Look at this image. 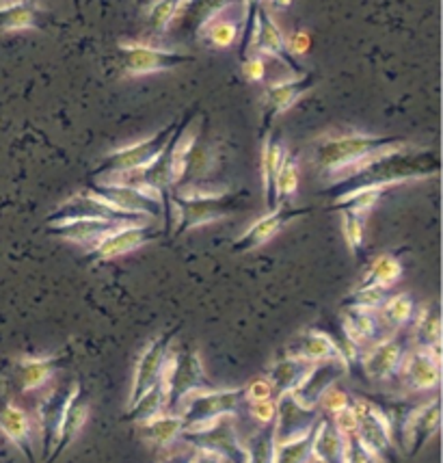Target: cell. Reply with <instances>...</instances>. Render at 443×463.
Instances as JSON below:
<instances>
[{
	"instance_id": "6da1fadb",
	"label": "cell",
	"mask_w": 443,
	"mask_h": 463,
	"mask_svg": "<svg viewBox=\"0 0 443 463\" xmlns=\"http://www.w3.org/2000/svg\"><path fill=\"white\" fill-rule=\"evenodd\" d=\"M439 174V156L433 150L415 147L413 143L401 150H391L357 165L351 172L331 180L325 195L331 200L344 197L359 189H390L404 182L435 178Z\"/></svg>"
},
{
	"instance_id": "7a4b0ae2",
	"label": "cell",
	"mask_w": 443,
	"mask_h": 463,
	"mask_svg": "<svg viewBox=\"0 0 443 463\" xmlns=\"http://www.w3.org/2000/svg\"><path fill=\"white\" fill-rule=\"evenodd\" d=\"M411 146L402 137H372V135H340L326 137L316 146L314 163L326 178L335 180L379 154L401 150Z\"/></svg>"
},
{
	"instance_id": "3957f363",
	"label": "cell",
	"mask_w": 443,
	"mask_h": 463,
	"mask_svg": "<svg viewBox=\"0 0 443 463\" xmlns=\"http://www.w3.org/2000/svg\"><path fill=\"white\" fill-rule=\"evenodd\" d=\"M245 193H193V195H174L169 193L167 202L175 211L174 236L202 228V225L221 222L245 206Z\"/></svg>"
},
{
	"instance_id": "277c9868",
	"label": "cell",
	"mask_w": 443,
	"mask_h": 463,
	"mask_svg": "<svg viewBox=\"0 0 443 463\" xmlns=\"http://www.w3.org/2000/svg\"><path fill=\"white\" fill-rule=\"evenodd\" d=\"M165 396H167V411L175 413L182 401L197 390H214L217 385L208 379L203 371L202 357L195 349H184L175 355H167L163 374H160Z\"/></svg>"
},
{
	"instance_id": "5b68a950",
	"label": "cell",
	"mask_w": 443,
	"mask_h": 463,
	"mask_svg": "<svg viewBox=\"0 0 443 463\" xmlns=\"http://www.w3.org/2000/svg\"><path fill=\"white\" fill-rule=\"evenodd\" d=\"M242 403H245V388L197 390L182 401L175 413L184 424L182 431H193V429L206 427L221 416H236Z\"/></svg>"
},
{
	"instance_id": "8992f818",
	"label": "cell",
	"mask_w": 443,
	"mask_h": 463,
	"mask_svg": "<svg viewBox=\"0 0 443 463\" xmlns=\"http://www.w3.org/2000/svg\"><path fill=\"white\" fill-rule=\"evenodd\" d=\"M177 121H171L169 126L160 128L156 135L147 137V139L108 152L107 156L98 163V167L93 169V178H102V175L108 174L138 172V169H146L147 165L156 161L158 154L165 150V146H167L171 135H174V130L177 128Z\"/></svg>"
},
{
	"instance_id": "52a82bcc",
	"label": "cell",
	"mask_w": 443,
	"mask_h": 463,
	"mask_svg": "<svg viewBox=\"0 0 443 463\" xmlns=\"http://www.w3.org/2000/svg\"><path fill=\"white\" fill-rule=\"evenodd\" d=\"M180 439H184L195 450H206V453L219 455L223 461L249 463L247 446L238 438L234 416H221L202 429L182 431Z\"/></svg>"
},
{
	"instance_id": "ba28073f",
	"label": "cell",
	"mask_w": 443,
	"mask_h": 463,
	"mask_svg": "<svg viewBox=\"0 0 443 463\" xmlns=\"http://www.w3.org/2000/svg\"><path fill=\"white\" fill-rule=\"evenodd\" d=\"M119 61L121 68L130 76H146L156 74V71L175 70L180 65L193 63L195 57L184 51H167V48L149 46V43L132 42V43H119Z\"/></svg>"
},
{
	"instance_id": "9c48e42d",
	"label": "cell",
	"mask_w": 443,
	"mask_h": 463,
	"mask_svg": "<svg viewBox=\"0 0 443 463\" xmlns=\"http://www.w3.org/2000/svg\"><path fill=\"white\" fill-rule=\"evenodd\" d=\"M74 219H104V222H119V223L152 222V219L121 213L118 208L110 206V203L99 200V197L93 195V193H89L87 189L82 193H76V195H71L70 200L61 203L57 211L50 213L46 217V223L54 225V223L74 222Z\"/></svg>"
},
{
	"instance_id": "30bf717a",
	"label": "cell",
	"mask_w": 443,
	"mask_h": 463,
	"mask_svg": "<svg viewBox=\"0 0 443 463\" xmlns=\"http://www.w3.org/2000/svg\"><path fill=\"white\" fill-rule=\"evenodd\" d=\"M411 349V335L404 334L402 329L391 332L379 343H374L362 355V368L368 374L370 382H387L391 374L401 371L404 357Z\"/></svg>"
},
{
	"instance_id": "8fae6325",
	"label": "cell",
	"mask_w": 443,
	"mask_h": 463,
	"mask_svg": "<svg viewBox=\"0 0 443 463\" xmlns=\"http://www.w3.org/2000/svg\"><path fill=\"white\" fill-rule=\"evenodd\" d=\"M351 407L357 416V439L376 461H383L391 450V422L370 401L351 399Z\"/></svg>"
},
{
	"instance_id": "7c38bea8",
	"label": "cell",
	"mask_w": 443,
	"mask_h": 463,
	"mask_svg": "<svg viewBox=\"0 0 443 463\" xmlns=\"http://www.w3.org/2000/svg\"><path fill=\"white\" fill-rule=\"evenodd\" d=\"M89 193L110 203L113 208H118L121 213L137 214V217L146 219H158L165 214V203L154 200L152 195H147L143 189H135V186H124V184H108V182H91L87 186Z\"/></svg>"
},
{
	"instance_id": "4fadbf2b",
	"label": "cell",
	"mask_w": 443,
	"mask_h": 463,
	"mask_svg": "<svg viewBox=\"0 0 443 463\" xmlns=\"http://www.w3.org/2000/svg\"><path fill=\"white\" fill-rule=\"evenodd\" d=\"M158 236H160V230L149 222L121 225V228L110 232L107 239L99 241L93 250H89L87 258L89 260H96V262L115 260V258L126 256V253L135 251V250H138V247L156 241Z\"/></svg>"
},
{
	"instance_id": "5bb4252c",
	"label": "cell",
	"mask_w": 443,
	"mask_h": 463,
	"mask_svg": "<svg viewBox=\"0 0 443 463\" xmlns=\"http://www.w3.org/2000/svg\"><path fill=\"white\" fill-rule=\"evenodd\" d=\"M175 334H177V327L160 334L158 338H154L152 343L146 346L143 355L138 357L135 379H132V392L128 399V407L135 405L143 394L149 392V390L160 382V374H163L165 362H167V355H169L171 340L175 338Z\"/></svg>"
},
{
	"instance_id": "9a60e30c",
	"label": "cell",
	"mask_w": 443,
	"mask_h": 463,
	"mask_svg": "<svg viewBox=\"0 0 443 463\" xmlns=\"http://www.w3.org/2000/svg\"><path fill=\"white\" fill-rule=\"evenodd\" d=\"M398 373L404 385L415 392H435L441 383V346L433 349L411 346Z\"/></svg>"
},
{
	"instance_id": "2e32d148",
	"label": "cell",
	"mask_w": 443,
	"mask_h": 463,
	"mask_svg": "<svg viewBox=\"0 0 443 463\" xmlns=\"http://www.w3.org/2000/svg\"><path fill=\"white\" fill-rule=\"evenodd\" d=\"M303 214H309V208H295L290 206V203H279L273 211L266 213L264 217H259L256 223L249 225V228L238 236L231 250L236 253H249L258 250L264 242H269L273 236L279 234L287 223L303 217Z\"/></svg>"
},
{
	"instance_id": "e0dca14e",
	"label": "cell",
	"mask_w": 443,
	"mask_h": 463,
	"mask_svg": "<svg viewBox=\"0 0 443 463\" xmlns=\"http://www.w3.org/2000/svg\"><path fill=\"white\" fill-rule=\"evenodd\" d=\"M234 3L238 0H180L167 33H177V35L184 33V35H193L199 40L202 31L210 22L223 15V11L230 9Z\"/></svg>"
},
{
	"instance_id": "ac0fdd59",
	"label": "cell",
	"mask_w": 443,
	"mask_h": 463,
	"mask_svg": "<svg viewBox=\"0 0 443 463\" xmlns=\"http://www.w3.org/2000/svg\"><path fill=\"white\" fill-rule=\"evenodd\" d=\"M275 435L277 444L292 442V439L303 438L307 431H312L314 424L318 422L320 413L312 407H303L292 394H281L275 399Z\"/></svg>"
},
{
	"instance_id": "d6986e66",
	"label": "cell",
	"mask_w": 443,
	"mask_h": 463,
	"mask_svg": "<svg viewBox=\"0 0 443 463\" xmlns=\"http://www.w3.org/2000/svg\"><path fill=\"white\" fill-rule=\"evenodd\" d=\"M79 390H80L79 382L63 383L59 385V388H54L52 392L42 401L40 413H37V416H40V438H42V446L46 457H50V453H52L61 422H63L65 411H68L71 399H74Z\"/></svg>"
},
{
	"instance_id": "ffe728a7",
	"label": "cell",
	"mask_w": 443,
	"mask_h": 463,
	"mask_svg": "<svg viewBox=\"0 0 443 463\" xmlns=\"http://www.w3.org/2000/svg\"><path fill=\"white\" fill-rule=\"evenodd\" d=\"M314 82H316L314 71H301V74H295L292 79H284L266 87L264 98H262L266 128H269V124H273L277 115L286 113L287 109L295 107V104L301 100L309 90H312Z\"/></svg>"
},
{
	"instance_id": "44dd1931",
	"label": "cell",
	"mask_w": 443,
	"mask_h": 463,
	"mask_svg": "<svg viewBox=\"0 0 443 463\" xmlns=\"http://www.w3.org/2000/svg\"><path fill=\"white\" fill-rule=\"evenodd\" d=\"M251 51H256L259 57H273L277 61H281V63L287 65L295 74H301L303 71V68L297 63L295 57L287 52L284 31L277 26L273 15L269 14V9H266L264 5L256 14V33H253Z\"/></svg>"
},
{
	"instance_id": "7402d4cb",
	"label": "cell",
	"mask_w": 443,
	"mask_h": 463,
	"mask_svg": "<svg viewBox=\"0 0 443 463\" xmlns=\"http://www.w3.org/2000/svg\"><path fill=\"white\" fill-rule=\"evenodd\" d=\"M342 374H348L346 366L342 362L337 360L318 362L314 364V368L309 371L307 377L303 379L295 392L290 394L295 396L303 407H312V410H316L320 403V399H323V394L331 388V385L337 383V379H340Z\"/></svg>"
},
{
	"instance_id": "603a6c76",
	"label": "cell",
	"mask_w": 443,
	"mask_h": 463,
	"mask_svg": "<svg viewBox=\"0 0 443 463\" xmlns=\"http://www.w3.org/2000/svg\"><path fill=\"white\" fill-rule=\"evenodd\" d=\"M286 355L301 357V360L312 362V364H318L325 360H337L344 364L346 371L351 373V364H348L344 353H342L340 345H337L331 335L318 332V329H309V332L301 334L298 338L292 340V343L286 346Z\"/></svg>"
},
{
	"instance_id": "cb8c5ba5",
	"label": "cell",
	"mask_w": 443,
	"mask_h": 463,
	"mask_svg": "<svg viewBox=\"0 0 443 463\" xmlns=\"http://www.w3.org/2000/svg\"><path fill=\"white\" fill-rule=\"evenodd\" d=\"M121 225H128V223L104 222V219H74V222L48 225V234L59 236V239L68 242H74V245L87 247L89 251L93 250L99 241L107 239L110 232L121 228Z\"/></svg>"
},
{
	"instance_id": "d4e9b609",
	"label": "cell",
	"mask_w": 443,
	"mask_h": 463,
	"mask_svg": "<svg viewBox=\"0 0 443 463\" xmlns=\"http://www.w3.org/2000/svg\"><path fill=\"white\" fill-rule=\"evenodd\" d=\"M441 427V405L439 399L430 401V403L419 405L418 410L409 413L407 422H404V439H407L409 453H418L426 444L430 442V438L439 431Z\"/></svg>"
},
{
	"instance_id": "484cf974",
	"label": "cell",
	"mask_w": 443,
	"mask_h": 463,
	"mask_svg": "<svg viewBox=\"0 0 443 463\" xmlns=\"http://www.w3.org/2000/svg\"><path fill=\"white\" fill-rule=\"evenodd\" d=\"M342 329H344L346 343L353 345L354 349H363V346H372L385 338L381 329H385L379 321V314L368 310H354V307H346L344 317H342ZM390 335V334H387Z\"/></svg>"
},
{
	"instance_id": "4316f807",
	"label": "cell",
	"mask_w": 443,
	"mask_h": 463,
	"mask_svg": "<svg viewBox=\"0 0 443 463\" xmlns=\"http://www.w3.org/2000/svg\"><path fill=\"white\" fill-rule=\"evenodd\" d=\"M312 461L316 463H346V439L337 433L329 416H320L314 427Z\"/></svg>"
},
{
	"instance_id": "83f0119b",
	"label": "cell",
	"mask_w": 443,
	"mask_h": 463,
	"mask_svg": "<svg viewBox=\"0 0 443 463\" xmlns=\"http://www.w3.org/2000/svg\"><path fill=\"white\" fill-rule=\"evenodd\" d=\"M87 420H89V401L80 388L79 392H76L74 399H71L68 411H65V418H63V422H61V429L57 435V442H54V449H52V453H50L46 463H52L57 457H61L63 450L70 449V444L76 442V438L80 435L82 427H85Z\"/></svg>"
},
{
	"instance_id": "f1b7e54d",
	"label": "cell",
	"mask_w": 443,
	"mask_h": 463,
	"mask_svg": "<svg viewBox=\"0 0 443 463\" xmlns=\"http://www.w3.org/2000/svg\"><path fill=\"white\" fill-rule=\"evenodd\" d=\"M287 156L286 143L273 132H266L264 146H262V189H264V202L266 206L277 208L275 203V180L279 174L281 165H284Z\"/></svg>"
},
{
	"instance_id": "f546056e",
	"label": "cell",
	"mask_w": 443,
	"mask_h": 463,
	"mask_svg": "<svg viewBox=\"0 0 443 463\" xmlns=\"http://www.w3.org/2000/svg\"><path fill=\"white\" fill-rule=\"evenodd\" d=\"M312 368L314 364L301 360V357H292V355L279 357V360L270 366L269 374H266V379H269L275 390V399L281 394L295 392L298 383L307 377Z\"/></svg>"
},
{
	"instance_id": "4dcf8cb0",
	"label": "cell",
	"mask_w": 443,
	"mask_h": 463,
	"mask_svg": "<svg viewBox=\"0 0 443 463\" xmlns=\"http://www.w3.org/2000/svg\"><path fill=\"white\" fill-rule=\"evenodd\" d=\"M0 431L15 449H20L29 459H33V427L29 416L18 405L9 403L0 411Z\"/></svg>"
},
{
	"instance_id": "1f68e13d",
	"label": "cell",
	"mask_w": 443,
	"mask_h": 463,
	"mask_svg": "<svg viewBox=\"0 0 443 463\" xmlns=\"http://www.w3.org/2000/svg\"><path fill=\"white\" fill-rule=\"evenodd\" d=\"M63 366V357H22L18 362V383L22 392L42 388Z\"/></svg>"
},
{
	"instance_id": "d6a6232c",
	"label": "cell",
	"mask_w": 443,
	"mask_h": 463,
	"mask_svg": "<svg viewBox=\"0 0 443 463\" xmlns=\"http://www.w3.org/2000/svg\"><path fill=\"white\" fill-rule=\"evenodd\" d=\"M182 429H184V424H182V418L177 416V413H160V416L152 418V420H146V422H138V433H141V438L146 439V442L158 446V449H167L175 442L177 438H180Z\"/></svg>"
},
{
	"instance_id": "836d02e7",
	"label": "cell",
	"mask_w": 443,
	"mask_h": 463,
	"mask_svg": "<svg viewBox=\"0 0 443 463\" xmlns=\"http://www.w3.org/2000/svg\"><path fill=\"white\" fill-rule=\"evenodd\" d=\"M376 314H379V321L387 332H398V329H404L413 321L415 301L411 295H407V292H401V295L394 297L390 295Z\"/></svg>"
},
{
	"instance_id": "e575fe53",
	"label": "cell",
	"mask_w": 443,
	"mask_h": 463,
	"mask_svg": "<svg viewBox=\"0 0 443 463\" xmlns=\"http://www.w3.org/2000/svg\"><path fill=\"white\" fill-rule=\"evenodd\" d=\"M411 346L418 349H433L441 346V314L437 306H426L418 314L411 332Z\"/></svg>"
},
{
	"instance_id": "d590c367",
	"label": "cell",
	"mask_w": 443,
	"mask_h": 463,
	"mask_svg": "<svg viewBox=\"0 0 443 463\" xmlns=\"http://www.w3.org/2000/svg\"><path fill=\"white\" fill-rule=\"evenodd\" d=\"M37 26V7L29 0H14L0 5V33L29 31Z\"/></svg>"
},
{
	"instance_id": "8d00e7d4",
	"label": "cell",
	"mask_w": 443,
	"mask_h": 463,
	"mask_svg": "<svg viewBox=\"0 0 443 463\" xmlns=\"http://www.w3.org/2000/svg\"><path fill=\"white\" fill-rule=\"evenodd\" d=\"M402 273V262L396 256H391V253H383V256L374 258V262L370 264V269L362 279V286H381V288L390 290L396 282H401Z\"/></svg>"
},
{
	"instance_id": "74e56055",
	"label": "cell",
	"mask_w": 443,
	"mask_h": 463,
	"mask_svg": "<svg viewBox=\"0 0 443 463\" xmlns=\"http://www.w3.org/2000/svg\"><path fill=\"white\" fill-rule=\"evenodd\" d=\"M165 410H167V396H165L163 385H160V382H158L152 390H149V392L143 394L135 405L128 407L126 418L138 424V422L152 420V418L165 413Z\"/></svg>"
},
{
	"instance_id": "f35d334b",
	"label": "cell",
	"mask_w": 443,
	"mask_h": 463,
	"mask_svg": "<svg viewBox=\"0 0 443 463\" xmlns=\"http://www.w3.org/2000/svg\"><path fill=\"white\" fill-rule=\"evenodd\" d=\"M298 180H301V172H298V161L297 156H292L287 152L284 165H281L279 174L275 180V203H287L298 191Z\"/></svg>"
},
{
	"instance_id": "ab89813d",
	"label": "cell",
	"mask_w": 443,
	"mask_h": 463,
	"mask_svg": "<svg viewBox=\"0 0 443 463\" xmlns=\"http://www.w3.org/2000/svg\"><path fill=\"white\" fill-rule=\"evenodd\" d=\"M390 290L381 288V286H362L359 284L351 295L342 299V307H354V310H368V312H379V307L383 306Z\"/></svg>"
},
{
	"instance_id": "60d3db41",
	"label": "cell",
	"mask_w": 443,
	"mask_h": 463,
	"mask_svg": "<svg viewBox=\"0 0 443 463\" xmlns=\"http://www.w3.org/2000/svg\"><path fill=\"white\" fill-rule=\"evenodd\" d=\"M385 189H359L348 193L344 197H337V200L331 202V208L335 211H348L363 217L365 213H370L374 208V203L383 197Z\"/></svg>"
},
{
	"instance_id": "b9f144b4",
	"label": "cell",
	"mask_w": 443,
	"mask_h": 463,
	"mask_svg": "<svg viewBox=\"0 0 443 463\" xmlns=\"http://www.w3.org/2000/svg\"><path fill=\"white\" fill-rule=\"evenodd\" d=\"M277 450V435L275 422L264 424L259 431L253 435L251 442L247 446L249 463H273Z\"/></svg>"
},
{
	"instance_id": "7bdbcfd3",
	"label": "cell",
	"mask_w": 443,
	"mask_h": 463,
	"mask_svg": "<svg viewBox=\"0 0 443 463\" xmlns=\"http://www.w3.org/2000/svg\"><path fill=\"white\" fill-rule=\"evenodd\" d=\"M312 442H314V429L303 435V438L292 439V442L277 444L273 463H309L312 461Z\"/></svg>"
},
{
	"instance_id": "ee69618b",
	"label": "cell",
	"mask_w": 443,
	"mask_h": 463,
	"mask_svg": "<svg viewBox=\"0 0 443 463\" xmlns=\"http://www.w3.org/2000/svg\"><path fill=\"white\" fill-rule=\"evenodd\" d=\"M199 40H206L212 48H231L238 40V24L234 20L219 18L212 20L206 29L202 31Z\"/></svg>"
},
{
	"instance_id": "f6af8a7d",
	"label": "cell",
	"mask_w": 443,
	"mask_h": 463,
	"mask_svg": "<svg viewBox=\"0 0 443 463\" xmlns=\"http://www.w3.org/2000/svg\"><path fill=\"white\" fill-rule=\"evenodd\" d=\"M177 3L180 0H154L152 7L147 11V29L156 35L169 31L171 22H174Z\"/></svg>"
},
{
	"instance_id": "bcb514c9",
	"label": "cell",
	"mask_w": 443,
	"mask_h": 463,
	"mask_svg": "<svg viewBox=\"0 0 443 463\" xmlns=\"http://www.w3.org/2000/svg\"><path fill=\"white\" fill-rule=\"evenodd\" d=\"M342 213V234H344V241L348 250L357 253L363 245V217L359 214L340 211Z\"/></svg>"
},
{
	"instance_id": "7dc6e473",
	"label": "cell",
	"mask_w": 443,
	"mask_h": 463,
	"mask_svg": "<svg viewBox=\"0 0 443 463\" xmlns=\"http://www.w3.org/2000/svg\"><path fill=\"white\" fill-rule=\"evenodd\" d=\"M318 405H323L326 416H334V413L346 410V407L351 405V396H348L346 390L337 388V385H331V388L323 394V399H320Z\"/></svg>"
},
{
	"instance_id": "c3c4849f",
	"label": "cell",
	"mask_w": 443,
	"mask_h": 463,
	"mask_svg": "<svg viewBox=\"0 0 443 463\" xmlns=\"http://www.w3.org/2000/svg\"><path fill=\"white\" fill-rule=\"evenodd\" d=\"M329 418H331V422H334V427L337 429V433H340L342 438H353V435H357V416H354L351 405H348L346 410L337 411Z\"/></svg>"
},
{
	"instance_id": "681fc988",
	"label": "cell",
	"mask_w": 443,
	"mask_h": 463,
	"mask_svg": "<svg viewBox=\"0 0 443 463\" xmlns=\"http://www.w3.org/2000/svg\"><path fill=\"white\" fill-rule=\"evenodd\" d=\"M266 399H275L273 385H270V382L266 377H258L249 385H245V401H249V403H256V401H266Z\"/></svg>"
},
{
	"instance_id": "f907efd6",
	"label": "cell",
	"mask_w": 443,
	"mask_h": 463,
	"mask_svg": "<svg viewBox=\"0 0 443 463\" xmlns=\"http://www.w3.org/2000/svg\"><path fill=\"white\" fill-rule=\"evenodd\" d=\"M251 418L256 422H259L264 427V424H270L275 422V413H277V403L275 399H266V401H256V403H251Z\"/></svg>"
},
{
	"instance_id": "816d5d0a",
	"label": "cell",
	"mask_w": 443,
	"mask_h": 463,
	"mask_svg": "<svg viewBox=\"0 0 443 463\" xmlns=\"http://www.w3.org/2000/svg\"><path fill=\"white\" fill-rule=\"evenodd\" d=\"M346 439V463H376L372 455L368 453V449L359 442L357 435L353 438H344Z\"/></svg>"
},
{
	"instance_id": "f5cc1de1",
	"label": "cell",
	"mask_w": 443,
	"mask_h": 463,
	"mask_svg": "<svg viewBox=\"0 0 443 463\" xmlns=\"http://www.w3.org/2000/svg\"><path fill=\"white\" fill-rule=\"evenodd\" d=\"M242 74H245V79L249 82H262L266 76L264 59L259 57V54H249L245 63H242Z\"/></svg>"
},
{
	"instance_id": "db71d44e",
	"label": "cell",
	"mask_w": 443,
	"mask_h": 463,
	"mask_svg": "<svg viewBox=\"0 0 443 463\" xmlns=\"http://www.w3.org/2000/svg\"><path fill=\"white\" fill-rule=\"evenodd\" d=\"M286 46L292 57H303V54H307L309 48H312V37H309L307 31H295L286 40Z\"/></svg>"
},
{
	"instance_id": "11a10c76",
	"label": "cell",
	"mask_w": 443,
	"mask_h": 463,
	"mask_svg": "<svg viewBox=\"0 0 443 463\" xmlns=\"http://www.w3.org/2000/svg\"><path fill=\"white\" fill-rule=\"evenodd\" d=\"M191 463H225V461L214 453H206V450H195V457H193Z\"/></svg>"
},
{
	"instance_id": "9f6ffc18",
	"label": "cell",
	"mask_w": 443,
	"mask_h": 463,
	"mask_svg": "<svg viewBox=\"0 0 443 463\" xmlns=\"http://www.w3.org/2000/svg\"><path fill=\"white\" fill-rule=\"evenodd\" d=\"M193 457H195V453H188V450H180V453L167 455L160 463H191Z\"/></svg>"
},
{
	"instance_id": "6f0895ef",
	"label": "cell",
	"mask_w": 443,
	"mask_h": 463,
	"mask_svg": "<svg viewBox=\"0 0 443 463\" xmlns=\"http://www.w3.org/2000/svg\"><path fill=\"white\" fill-rule=\"evenodd\" d=\"M269 3L273 5V7L286 9V7H290V5H292V0H269Z\"/></svg>"
},
{
	"instance_id": "680465c9",
	"label": "cell",
	"mask_w": 443,
	"mask_h": 463,
	"mask_svg": "<svg viewBox=\"0 0 443 463\" xmlns=\"http://www.w3.org/2000/svg\"><path fill=\"white\" fill-rule=\"evenodd\" d=\"M3 3H9V0H0V5H3Z\"/></svg>"
},
{
	"instance_id": "91938a15",
	"label": "cell",
	"mask_w": 443,
	"mask_h": 463,
	"mask_svg": "<svg viewBox=\"0 0 443 463\" xmlns=\"http://www.w3.org/2000/svg\"><path fill=\"white\" fill-rule=\"evenodd\" d=\"M225 463H230V461H225Z\"/></svg>"
}]
</instances>
